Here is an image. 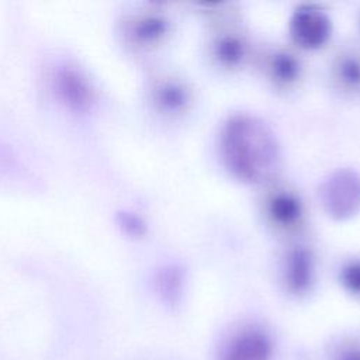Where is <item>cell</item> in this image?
<instances>
[{"instance_id":"ba28073f","label":"cell","mask_w":360,"mask_h":360,"mask_svg":"<svg viewBox=\"0 0 360 360\" xmlns=\"http://www.w3.org/2000/svg\"><path fill=\"white\" fill-rule=\"evenodd\" d=\"M210 53L215 63L226 70L240 68L249 55V42L243 32L221 30L210 44Z\"/></svg>"},{"instance_id":"277c9868","label":"cell","mask_w":360,"mask_h":360,"mask_svg":"<svg viewBox=\"0 0 360 360\" xmlns=\"http://www.w3.org/2000/svg\"><path fill=\"white\" fill-rule=\"evenodd\" d=\"M292 42L302 49H319L332 35V20L326 11L315 4L298 6L288 21Z\"/></svg>"},{"instance_id":"5bb4252c","label":"cell","mask_w":360,"mask_h":360,"mask_svg":"<svg viewBox=\"0 0 360 360\" xmlns=\"http://www.w3.org/2000/svg\"><path fill=\"white\" fill-rule=\"evenodd\" d=\"M332 360H360V343L349 342L338 346L332 354Z\"/></svg>"},{"instance_id":"3957f363","label":"cell","mask_w":360,"mask_h":360,"mask_svg":"<svg viewBox=\"0 0 360 360\" xmlns=\"http://www.w3.org/2000/svg\"><path fill=\"white\" fill-rule=\"evenodd\" d=\"M278 276L283 290L294 297L308 295L316 280V262L312 249L304 243L290 245L280 259Z\"/></svg>"},{"instance_id":"7c38bea8","label":"cell","mask_w":360,"mask_h":360,"mask_svg":"<svg viewBox=\"0 0 360 360\" xmlns=\"http://www.w3.org/2000/svg\"><path fill=\"white\" fill-rule=\"evenodd\" d=\"M338 280L347 294L360 298V257L345 260L338 270Z\"/></svg>"},{"instance_id":"7a4b0ae2","label":"cell","mask_w":360,"mask_h":360,"mask_svg":"<svg viewBox=\"0 0 360 360\" xmlns=\"http://www.w3.org/2000/svg\"><path fill=\"white\" fill-rule=\"evenodd\" d=\"M276 340L260 322L235 326L219 343L215 360H274Z\"/></svg>"},{"instance_id":"30bf717a","label":"cell","mask_w":360,"mask_h":360,"mask_svg":"<svg viewBox=\"0 0 360 360\" xmlns=\"http://www.w3.org/2000/svg\"><path fill=\"white\" fill-rule=\"evenodd\" d=\"M332 77L346 93H360V55L352 51L342 52L332 63Z\"/></svg>"},{"instance_id":"5b68a950","label":"cell","mask_w":360,"mask_h":360,"mask_svg":"<svg viewBox=\"0 0 360 360\" xmlns=\"http://www.w3.org/2000/svg\"><path fill=\"white\" fill-rule=\"evenodd\" d=\"M321 197L330 215H353L360 207V176L352 170L336 172L323 183Z\"/></svg>"},{"instance_id":"9c48e42d","label":"cell","mask_w":360,"mask_h":360,"mask_svg":"<svg viewBox=\"0 0 360 360\" xmlns=\"http://www.w3.org/2000/svg\"><path fill=\"white\" fill-rule=\"evenodd\" d=\"M191 100V89L181 79H163L153 89V101L156 107L169 115H183L188 111Z\"/></svg>"},{"instance_id":"4fadbf2b","label":"cell","mask_w":360,"mask_h":360,"mask_svg":"<svg viewBox=\"0 0 360 360\" xmlns=\"http://www.w3.org/2000/svg\"><path fill=\"white\" fill-rule=\"evenodd\" d=\"M60 79V90L65 93L66 100L77 104L79 107L87 103L89 89L83 80L73 72H66L59 76Z\"/></svg>"},{"instance_id":"52a82bcc","label":"cell","mask_w":360,"mask_h":360,"mask_svg":"<svg viewBox=\"0 0 360 360\" xmlns=\"http://www.w3.org/2000/svg\"><path fill=\"white\" fill-rule=\"evenodd\" d=\"M262 68L267 80L280 90H288L297 84L302 75V65L295 53L276 48L264 53Z\"/></svg>"},{"instance_id":"8fae6325","label":"cell","mask_w":360,"mask_h":360,"mask_svg":"<svg viewBox=\"0 0 360 360\" xmlns=\"http://www.w3.org/2000/svg\"><path fill=\"white\" fill-rule=\"evenodd\" d=\"M170 28V21L162 14H148L136 20L134 25V37L141 44H156L162 41Z\"/></svg>"},{"instance_id":"8992f818","label":"cell","mask_w":360,"mask_h":360,"mask_svg":"<svg viewBox=\"0 0 360 360\" xmlns=\"http://www.w3.org/2000/svg\"><path fill=\"white\" fill-rule=\"evenodd\" d=\"M266 221L277 231L294 232L302 225L305 207L301 197L285 187H276L264 197Z\"/></svg>"},{"instance_id":"6da1fadb","label":"cell","mask_w":360,"mask_h":360,"mask_svg":"<svg viewBox=\"0 0 360 360\" xmlns=\"http://www.w3.org/2000/svg\"><path fill=\"white\" fill-rule=\"evenodd\" d=\"M218 148L226 172L246 184H264L280 167L277 136L263 120L248 112H236L225 120Z\"/></svg>"}]
</instances>
